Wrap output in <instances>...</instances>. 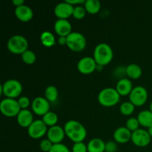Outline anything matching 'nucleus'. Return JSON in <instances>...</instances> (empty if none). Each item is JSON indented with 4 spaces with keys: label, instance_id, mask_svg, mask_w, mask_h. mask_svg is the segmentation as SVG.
<instances>
[{
    "label": "nucleus",
    "instance_id": "f257e3e1",
    "mask_svg": "<svg viewBox=\"0 0 152 152\" xmlns=\"http://www.w3.org/2000/svg\"><path fill=\"white\" fill-rule=\"evenodd\" d=\"M65 135L75 142H83L87 136V131L82 123L77 120H68L64 126Z\"/></svg>",
    "mask_w": 152,
    "mask_h": 152
},
{
    "label": "nucleus",
    "instance_id": "f03ea898",
    "mask_svg": "<svg viewBox=\"0 0 152 152\" xmlns=\"http://www.w3.org/2000/svg\"><path fill=\"white\" fill-rule=\"evenodd\" d=\"M114 57L112 48L107 43H99L95 47L94 50V59L96 64L100 66L108 65Z\"/></svg>",
    "mask_w": 152,
    "mask_h": 152
},
{
    "label": "nucleus",
    "instance_id": "7ed1b4c3",
    "mask_svg": "<svg viewBox=\"0 0 152 152\" xmlns=\"http://www.w3.org/2000/svg\"><path fill=\"white\" fill-rule=\"evenodd\" d=\"M97 99L98 102L102 105L111 107L118 103L120 99V95L116 88H105L99 91Z\"/></svg>",
    "mask_w": 152,
    "mask_h": 152
},
{
    "label": "nucleus",
    "instance_id": "20e7f679",
    "mask_svg": "<svg viewBox=\"0 0 152 152\" xmlns=\"http://www.w3.org/2000/svg\"><path fill=\"white\" fill-rule=\"evenodd\" d=\"M22 92V85L16 80H8L1 85V94L6 98L18 97Z\"/></svg>",
    "mask_w": 152,
    "mask_h": 152
},
{
    "label": "nucleus",
    "instance_id": "39448f33",
    "mask_svg": "<svg viewBox=\"0 0 152 152\" xmlns=\"http://www.w3.org/2000/svg\"><path fill=\"white\" fill-rule=\"evenodd\" d=\"M7 47L12 53L22 55L28 50V42L23 36L13 35L7 41Z\"/></svg>",
    "mask_w": 152,
    "mask_h": 152
},
{
    "label": "nucleus",
    "instance_id": "423d86ee",
    "mask_svg": "<svg viewBox=\"0 0 152 152\" xmlns=\"http://www.w3.org/2000/svg\"><path fill=\"white\" fill-rule=\"evenodd\" d=\"M68 48L73 51H81L86 46V39L80 32H71L67 37V44Z\"/></svg>",
    "mask_w": 152,
    "mask_h": 152
},
{
    "label": "nucleus",
    "instance_id": "0eeeda50",
    "mask_svg": "<svg viewBox=\"0 0 152 152\" xmlns=\"http://www.w3.org/2000/svg\"><path fill=\"white\" fill-rule=\"evenodd\" d=\"M21 108L18 101L11 98H5L1 101L0 103V111L3 115L8 117H15L20 112Z\"/></svg>",
    "mask_w": 152,
    "mask_h": 152
},
{
    "label": "nucleus",
    "instance_id": "6e6552de",
    "mask_svg": "<svg viewBox=\"0 0 152 152\" xmlns=\"http://www.w3.org/2000/svg\"><path fill=\"white\" fill-rule=\"evenodd\" d=\"M148 96V91L145 88L140 86H136L129 94V100L135 106H141L146 102Z\"/></svg>",
    "mask_w": 152,
    "mask_h": 152
},
{
    "label": "nucleus",
    "instance_id": "1a4fd4ad",
    "mask_svg": "<svg viewBox=\"0 0 152 152\" xmlns=\"http://www.w3.org/2000/svg\"><path fill=\"white\" fill-rule=\"evenodd\" d=\"M48 132V126L42 120H36L28 128V134L33 139H39Z\"/></svg>",
    "mask_w": 152,
    "mask_h": 152
},
{
    "label": "nucleus",
    "instance_id": "9d476101",
    "mask_svg": "<svg viewBox=\"0 0 152 152\" xmlns=\"http://www.w3.org/2000/svg\"><path fill=\"white\" fill-rule=\"evenodd\" d=\"M151 136L148 131L145 129H139L132 132V141L135 145L138 147H145L151 142Z\"/></svg>",
    "mask_w": 152,
    "mask_h": 152
},
{
    "label": "nucleus",
    "instance_id": "9b49d317",
    "mask_svg": "<svg viewBox=\"0 0 152 152\" xmlns=\"http://www.w3.org/2000/svg\"><path fill=\"white\" fill-rule=\"evenodd\" d=\"M97 68V64L94 57L85 56L81 58L77 63V69L81 74H89L93 73Z\"/></svg>",
    "mask_w": 152,
    "mask_h": 152
},
{
    "label": "nucleus",
    "instance_id": "f8f14e48",
    "mask_svg": "<svg viewBox=\"0 0 152 152\" xmlns=\"http://www.w3.org/2000/svg\"><path fill=\"white\" fill-rule=\"evenodd\" d=\"M32 110L37 115L44 116L50 111V103L46 98L37 96L31 102Z\"/></svg>",
    "mask_w": 152,
    "mask_h": 152
},
{
    "label": "nucleus",
    "instance_id": "ddd939ff",
    "mask_svg": "<svg viewBox=\"0 0 152 152\" xmlns=\"http://www.w3.org/2000/svg\"><path fill=\"white\" fill-rule=\"evenodd\" d=\"M74 6L71 5L69 3L66 2L65 1L62 2H59L54 7V14L56 17L59 19H67L70 16L73 15Z\"/></svg>",
    "mask_w": 152,
    "mask_h": 152
},
{
    "label": "nucleus",
    "instance_id": "4468645a",
    "mask_svg": "<svg viewBox=\"0 0 152 152\" xmlns=\"http://www.w3.org/2000/svg\"><path fill=\"white\" fill-rule=\"evenodd\" d=\"M47 135L48 139L51 141L53 144H57L61 143V142L63 140L65 136V132L64 128L56 125V126L49 128Z\"/></svg>",
    "mask_w": 152,
    "mask_h": 152
},
{
    "label": "nucleus",
    "instance_id": "2eb2a0df",
    "mask_svg": "<svg viewBox=\"0 0 152 152\" xmlns=\"http://www.w3.org/2000/svg\"><path fill=\"white\" fill-rule=\"evenodd\" d=\"M54 31L59 37H68L72 32V26L68 19H58L54 23Z\"/></svg>",
    "mask_w": 152,
    "mask_h": 152
},
{
    "label": "nucleus",
    "instance_id": "dca6fc26",
    "mask_svg": "<svg viewBox=\"0 0 152 152\" xmlns=\"http://www.w3.org/2000/svg\"><path fill=\"white\" fill-rule=\"evenodd\" d=\"M15 15L16 18L22 22H28L32 19L34 16V12L29 6L22 4L19 7H16Z\"/></svg>",
    "mask_w": 152,
    "mask_h": 152
},
{
    "label": "nucleus",
    "instance_id": "f3484780",
    "mask_svg": "<svg viewBox=\"0 0 152 152\" xmlns=\"http://www.w3.org/2000/svg\"><path fill=\"white\" fill-rule=\"evenodd\" d=\"M132 132L126 127L122 126L119 127L114 131V140L119 143H126L132 139Z\"/></svg>",
    "mask_w": 152,
    "mask_h": 152
},
{
    "label": "nucleus",
    "instance_id": "a211bd4d",
    "mask_svg": "<svg viewBox=\"0 0 152 152\" xmlns=\"http://www.w3.org/2000/svg\"><path fill=\"white\" fill-rule=\"evenodd\" d=\"M34 121V116L28 109H22L17 115L18 124L21 127L28 128Z\"/></svg>",
    "mask_w": 152,
    "mask_h": 152
},
{
    "label": "nucleus",
    "instance_id": "6ab92c4d",
    "mask_svg": "<svg viewBox=\"0 0 152 152\" xmlns=\"http://www.w3.org/2000/svg\"><path fill=\"white\" fill-rule=\"evenodd\" d=\"M132 83L129 79L122 78L117 82L116 86V90L117 91L120 96H126L129 95L133 89Z\"/></svg>",
    "mask_w": 152,
    "mask_h": 152
},
{
    "label": "nucleus",
    "instance_id": "aec40b11",
    "mask_svg": "<svg viewBox=\"0 0 152 152\" xmlns=\"http://www.w3.org/2000/svg\"><path fill=\"white\" fill-rule=\"evenodd\" d=\"M88 152H105V142L100 138H93L87 145Z\"/></svg>",
    "mask_w": 152,
    "mask_h": 152
},
{
    "label": "nucleus",
    "instance_id": "412c9836",
    "mask_svg": "<svg viewBox=\"0 0 152 152\" xmlns=\"http://www.w3.org/2000/svg\"><path fill=\"white\" fill-rule=\"evenodd\" d=\"M137 120L140 125L145 128L152 126V112L150 110H144L140 111L137 115Z\"/></svg>",
    "mask_w": 152,
    "mask_h": 152
},
{
    "label": "nucleus",
    "instance_id": "4be33fe9",
    "mask_svg": "<svg viewBox=\"0 0 152 152\" xmlns=\"http://www.w3.org/2000/svg\"><path fill=\"white\" fill-rule=\"evenodd\" d=\"M126 73L131 79H139L142 76V71L139 65L135 63L129 64L126 68Z\"/></svg>",
    "mask_w": 152,
    "mask_h": 152
},
{
    "label": "nucleus",
    "instance_id": "5701e85b",
    "mask_svg": "<svg viewBox=\"0 0 152 152\" xmlns=\"http://www.w3.org/2000/svg\"><path fill=\"white\" fill-rule=\"evenodd\" d=\"M84 7L88 13L96 14L100 10L101 3L99 0H86Z\"/></svg>",
    "mask_w": 152,
    "mask_h": 152
},
{
    "label": "nucleus",
    "instance_id": "b1692460",
    "mask_svg": "<svg viewBox=\"0 0 152 152\" xmlns=\"http://www.w3.org/2000/svg\"><path fill=\"white\" fill-rule=\"evenodd\" d=\"M40 41L45 47H51L56 42V39L53 34L50 31H44L40 36Z\"/></svg>",
    "mask_w": 152,
    "mask_h": 152
},
{
    "label": "nucleus",
    "instance_id": "393cba45",
    "mask_svg": "<svg viewBox=\"0 0 152 152\" xmlns=\"http://www.w3.org/2000/svg\"><path fill=\"white\" fill-rule=\"evenodd\" d=\"M45 96L49 102H55L59 96V91L54 86H49L45 90Z\"/></svg>",
    "mask_w": 152,
    "mask_h": 152
},
{
    "label": "nucleus",
    "instance_id": "a878e982",
    "mask_svg": "<svg viewBox=\"0 0 152 152\" xmlns=\"http://www.w3.org/2000/svg\"><path fill=\"white\" fill-rule=\"evenodd\" d=\"M42 121L45 124L49 127L56 126L58 122V116L53 111H48L47 114L42 116Z\"/></svg>",
    "mask_w": 152,
    "mask_h": 152
},
{
    "label": "nucleus",
    "instance_id": "bb28decb",
    "mask_svg": "<svg viewBox=\"0 0 152 152\" xmlns=\"http://www.w3.org/2000/svg\"><path fill=\"white\" fill-rule=\"evenodd\" d=\"M135 109V105L130 101L124 102L120 105V111L123 115L129 116L133 114Z\"/></svg>",
    "mask_w": 152,
    "mask_h": 152
},
{
    "label": "nucleus",
    "instance_id": "cd10ccee",
    "mask_svg": "<svg viewBox=\"0 0 152 152\" xmlns=\"http://www.w3.org/2000/svg\"><path fill=\"white\" fill-rule=\"evenodd\" d=\"M21 56H22V61L28 65H32L37 60V56H36L35 53L29 49L25 50Z\"/></svg>",
    "mask_w": 152,
    "mask_h": 152
},
{
    "label": "nucleus",
    "instance_id": "c85d7f7f",
    "mask_svg": "<svg viewBox=\"0 0 152 152\" xmlns=\"http://www.w3.org/2000/svg\"><path fill=\"white\" fill-rule=\"evenodd\" d=\"M86 10L85 7L82 5L74 6V11H73L72 16L75 18L76 19H82L86 16Z\"/></svg>",
    "mask_w": 152,
    "mask_h": 152
},
{
    "label": "nucleus",
    "instance_id": "c756f323",
    "mask_svg": "<svg viewBox=\"0 0 152 152\" xmlns=\"http://www.w3.org/2000/svg\"><path fill=\"white\" fill-rule=\"evenodd\" d=\"M140 126V123L138 121L137 118H135V117H131L129 120L126 121V126L129 130H130L132 132H135L136 130L139 129Z\"/></svg>",
    "mask_w": 152,
    "mask_h": 152
},
{
    "label": "nucleus",
    "instance_id": "7c9ffc66",
    "mask_svg": "<svg viewBox=\"0 0 152 152\" xmlns=\"http://www.w3.org/2000/svg\"><path fill=\"white\" fill-rule=\"evenodd\" d=\"M53 144L51 141L49 140L48 139H45L42 140V142H40L39 147L40 149L44 152H49L50 151V149L53 147Z\"/></svg>",
    "mask_w": 152,
    "mask_h": 152
},
{
    "label": "nucleus",
    "instance_id": "2f4dec72",
    "mask_svg": "<svg viewBox=\"0 0 152 152\" xmlns=\"http://www.w3.org/2000/svg\"><path fill=\"white\" fill-rule=\"evenodd\" d=\"M72 152H88L87 145L83 142H75L72 147Z\"/></svg>",
    "mask_w": 152,
    "mask_h": 152
},
{
    "label": "nucleus",
    "instance_id": "473e14b6",
    "mask_svg": "<svg viewBox=\"0 0 152 152\" xmlns=\"http://www.w3.org/2000/svg\"><path fill=\"white\" fill-rule=\"evenodd\" d=\"M18 103H19V106H20L21 109H28L29 107L31 102H30V99L28 96H22L18 99Z\"/></svg>",
    "mask_w": 152,
    "mask_h": 152
},
{
    "label": "nucleus",
    "instance_id": "72a5a7b5",
    "mask_svg": "<svg viewBox=\"0 0 152 152\" xmlns=\"http://www.w3.org/2000/svg\"><path fill=\"white\" fill-rule=\"evenodd\" d=\"M49 152H70L68 146L62 143L53 144V147Z\"/></svg>",
    "mask_w": 152,
    "mask_h": 152
},
{
    "label": "nucleus",
    "instance_id": "f704fd0d",
    "mask_svg": "<svg viewBox=\"0 0 152 152\" xmlns=\"http://www.w3.org/2000/svg\"><path fill=\"white\" fill-rule=\"evenodd\" d=\"M117 150V145L116 142L113 141H108L105 142V152H116Z\"/></svg>",
    "mask_w": 152,
    "mask_h": 152
},
{
    "label": "nucleus",
    "instance_id": "c9c22d12",
    "mask_svg": "<svg viewBox=\"0 0 152 152\" xmlns=\"http://www.w3.org/2000/svg\"><path fill=\"white\" fill-rule=\"evenodd\" d=\"M65 1L73 6L76 5V4L80 5L82 4H85V2H86L85 0H65Z\"/></svg>",
    "mask_w": 152,
    "mask_h": 152
},
{
    "label": "nucleus",
    "instance_id": "e433bc0d",
    "mask_svg": "<svg viewBox=\"0 0 152 152\" xmlns=\"http://www.w3.org/2000/svg\"><path fill=\"white\" fill-rule=\"evenodd\" d=\"M58 43L61 45L67 44V37H59L58 38Z\"/></svg>",
    "mask_w": 152,
    "mask_h": 152
},
{
    "label": "nucleus",
    "instance_id": "4c0bfd02",
    "mask_svg": "<svg viewBox=\"0 0 152 152\" xmlns=\"http://www.w3.org/2000/svg\"><path fill=\"white\" fill-rule=\"evenodd\" d=\"M13 4H14L16 7H19V6L22 5V4H24V1L23 0H13Z\"/></svg>",
    "mask_w": 152,
    "mask_h": 152
},
{
    "label": "nucleus",
    "instance_id": "58836bf2",
    "mask_svg": "<svg viewBox=\"0 0 152 152\" xmlns=\"http://www.w3.org/2000/svg\"><path fill=\"white\" fill-rule=\"evenodd\" d=\"M148 134H149L150 136H151V137H152V126H151V127L148 128Z\"/></svg>",
    "mask_w": 152,
    "mask_h": 152
},
{
    "label": "nucleus",
    "instance_id": "ea45409f",
    "mask_svg": "<svg viewBox=\"0 0 152 152\" xmlns=\"http://www.w3.org/2000/svg\"><path fill=\"white\" fill-rule=\"evenodd\" d=\"M150 111H151L152 112V101H151V104H150Z\"/></svg>",
    "mask_w": 152,
    "mask_h": 152
}]
</instances>
